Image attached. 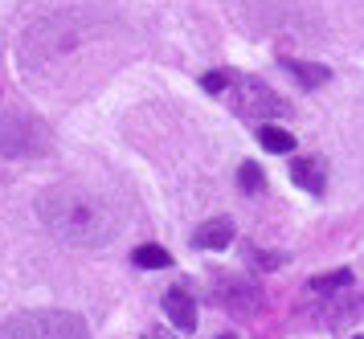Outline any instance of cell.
Returning <instances> with one entry per match:
<instances>
[{"mask_svg": "<svg viewBox=\"0 0 364 339\" xmlns=\"http://www.w3.org/2000/svg\"><path fill=\"white\" fill-rule=\"evenodd\" d=\"M37 217L58 242L78 245V249H99V245L115 242L119 233L115 200L86 184H53L37 200Z\"/></svg>", "mask_w": 364, "mask_h": 339, "instance_id": "cell-1", "label": "cell"}, {"mask_svg": "<svg viewBox=\"0 0 364 339\" xmlns=\"http://www.w3.org/2000/svg\"><path fill=\"white\" fill-rule=\"evenodd\" d=\"M0 339H86V323L70 311H25L0 323Z\"/></svg>", "mask_w": 364, "mask_h": 339, "instance_id": "cell-2", "label": "cell"}, {"mask_svg": "<svg viewBox=\"0 0 364 339\" xmlns=\"http://www.w3.org/2000/svg\"><path fill=\"white\" fill-rule=\"evenodd\" d=\"M230 86H233V107H237V114H246V119H279V114H287V102L266 82L233 78Z\"/></svg>", "mask_w": 364, "mask_h": 339, "instance_id": "cell-3", "label": "cell"}, {"mask_svg": "<svg viewBox=\"0 0 364 339\" xmlns=\"http://www.w3.org/2000/svg\"><path fill=\"white\" fill-rule=\"evenodd\" d=\"M258 286H250V282H237V278H221V291H217V303H225L230 311L237 315H250V311H258Z\"/></svg>", "mask_w": 364, "mask_h": 339, "instance_id": "cell-4", "label": "cell"}, {"mask_svg": "<svg viewBox=\"0 0 364 339\" xmlns=\"http://www.w3.org/2000/svg\"><path fill=\"white\" fill-rule=\"evenodd\" d=\"M164 315L172 319L176 331H193L197 327V303H193V294L181 291V286L164 291Z\"/></svg>", "mask_w": 364, "mask_h": 339, "instance_id": "cell-5", "label": "cell"}, {"mask_svg": "<svg viewBox=\"0 0 364 339\" xmlns=\"http://www.w3.org/2000/svg\"><path fill=\"white\" fill-rule=\"evenodd\" d=\"M233 242V221L230 217H213V221H205V225L193 233V245L197 249H225Z\"/></svg>", "mask_w": 364, "mask_h": 339, "instance_id": "cell-6", "label": "cell"}, {"mask_svg": "<svg viewBox=\"0 0 364 339\" xmlns=\"http://www.w3.org/2000/svg\"><path fill=\"white\" fill-rule=\"evenodd\" d=\"M291 180H295L303 193H323V184H328V176H323V163L319 160H295L291 163Z\"/></svg>", "mask_w": 364, "mask_h": 339, "instance_id": "cell-7", "label": "cell"}, {"mask_svg": "<svg viewBox=\"0 0 364 339\" xmlns=\"http://www.w3.org/2000/svg\"><path fill=\"white\" fill-rule=\"evenodd\" d=\"M258 144L266 147V151H274V156H287V151H295V135L282 127H258Z\"/></svg>", "mask_w": 364, "mask_h": 339, "instance_id": "cell-8", "label": "cell"}, {"mask_svg": "<svg viewBox=\"0 0 364 339\" xmlns=\"http://www.w3.org/2000/svg\"><path fill=\"white\" fill-rule=\"evenodd\" d=\"M287 70L299 78V86H307V90H315V86H323V82L331 78L328 65H315V62H287Z\"/></svg>", "mask_w": 364, "mask_h": 339, "instance_id": "cell-9", "label": "cell"}, {"mask_svg": "<svg viewBox=\"0 0 364 339\" xmlns=\"http://www.w3.org/2000/svg\"><path fill=\"white\" fill-rule=\"evenodd\" d=\"M352 286V270H331V274H315L307 282L311 294H336V291H348Z\"/></svg>", "mask_w": 364, "mask_h": 339, "instance_id": "cell-10", "label": "cell"}, {"mask_svg": "<svg viewBox=\"0 0 364 339\" xmlns=\"http://www.w3.org/2000/svg\"><path fill=\"white\" fill-rule=\"evenodd\" d=\"M135 266H144V270H164V266H172V258H168V249H160V245H139L132 254Z\"/></svg>", "mask_w": 364, "mask_h": 339, "instance_id": "cell-11", "label": "cell"}, {"mask_svg": "<svg viewBox=\"0 0 364 339\" xmlns=\"http://www.w3.org/2000/svg\"><path fill=\"white\" fill-rule=\"evenodd\" d=\"M237 184H242L246 193H262V188H266L262 168H258V163H242V168H237Z\"/></svg>", "mask_w": 364, "mask_h": 339, "instance_id": "cell-12", "label": "cell"}, {"mask_svg": "<svg viewBox=\"0 0 364 339\" xmlns=\"http://www.w3.org/2000/svg\"><path fill=\"white\" fill-rule=\"evenodd\" d=\"M246 262H250V266H258V270H279L282 262H287V254H262V249H254V245H250Z\"/></svg>", "mask_w": 364, "mask_h": 339, "instance_id": "cell-13", "label": "cell"}, {"mask_svg": "<svg viewBox=\"0 0 364 339\" xmlns=\"http://www.w3.org/2000/svg\"><path fill=\"white\" fill-rule=\"evenodd\" d=\"M230 74H225V70H213V74H205V78H200V86H205V90H209V95H221V90H230Z\"/></svg>", "mask_w": 364, "mask_h": 339, "instance_id": "cell-14", "label": "cell"}, {"mask_svg": "<svg viewBox=\"0 0 364 339\" xmlns=\"http://www.w3.org/2000/svg\"><path fill=\"white\" fill-rule=\"evenodd\" d=\"M144 339H176V335H168V331H160V327H156V331H148Z\"/></svg>", "mask_w": 364, "mask_h": 339, "instance_id": "cell-15", "label": "cell"}, {"mask_svg": "<svg viewBox=\"0 0 364 339\" xmlns=\"http://www.w3.org/2000/svg\"><path fill=\"white\" fill-rule=\"evenodd\" d=\"M221 339H233V335H221Z\"/></svg>", "mask_w": 364, "mask_h": 339, "instance_id": "cell-16", "label": "cell"}, {"mask_svg": "<svg viewBox=\"0 0 364 339\" xmlns=\"http://www.w3.org/2000/svg\"><path fill=\"white\" fill-rule=\"evenodd\" d=\"M352 339H364V335H352Z\"/></svg>", "mask_w": 364, "mask_h": 339, "instance_id": "cell-17", "label": "cell"}]
</instances>
